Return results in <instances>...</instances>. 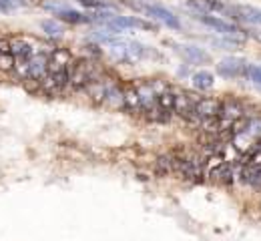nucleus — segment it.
Here are the masks:
<instances>
[{
  "label": "nucleus",
  "instance_id": "aec40b11",
  "mask_svg": "<svg viewBox=\"0 0 261 241\" xmlns=\"http://www.w3.org/2000/svg\"><path fill=\"white\" fill-rule=\"evenodd\" d=\"M257 89L261 91V67L259 65H249V69H247V74H245Z\"/></svg>",
  "mask_w": 261,
  "mask_h": 241
},
{
  "label": "nucleus",
  "instance_id": "412c9836",
  "mask_svg": "<svg viewBox=\"0 0 261 241\" xmlns=\"http://www.w3.org/2000/svg\"><path fill=\"white\" fill-rule=\"evenodd\" d=\"M157 173H159V175L173 173V159H171V155H169V157H159V159H157Z\"/></svg>",
  "mask_w": 261,
  "mask_h": 241
},
{
  "label": "nucleus",
  "instance_id": "6e6552de",
  "mask_svg": "<svg viewBox=\"0 0 261 241\" xmlns=\"http://www.w3.org/2000/svg\"><path fill=\"white\" fill-rule=\"evenodd\" d=\"M139 8L145 10V14H149L151 18L163 22L165 26H169V29H173V31H179V29H181L179 18H177L169 8H165L161 4H143V6H139Z\"/></svg>",
  "mask_w": 261,
  "mask_h": 241
},
{
  "label": "nucleus",
  "instance_id": "7ed1b4c3",
  "mask_svg": "<svg viewBox=\"0 0 261 241\" xmlns=\"http://www.w3.org/2000/svg\"><path fill=\"white\" fill-rule=\"evenodd\" d=\"M197 20L205 26H209L211 31L219 33V35L227 36V38H237V40H243V36L247 33H243V29H239L237 24L229 22L225 18H219V16H211V14H197Z\"/></svg>",
  "mask_w": 261,
  "mask_h": 241
},
{
  "label": "nucleus",
  "instance_id": "9b49d317",
  "mask_svg": "<svg viewBox=\"0 0 261 241\" xmlns=\"http://www.w3.org/2000/svg\"><path fill=\"white\" fill-rule=\"evenodd\" d=\"M231 18L245 20V22L259 24L261 26V8L245 6V4H231Z\"/></svg>",
  "mask_w": 261,
  "mask_h": 241
},
{
  "label": "nucleus",
  "instance_id": "4be33fe9",
  "mask_svg": "<svg viewBox=\"0 0 261 241\" xmlns=\"http://www.w3.org/2000/svg\"><path fill=\"white\" fill-rule=\"evenodd\" d=\"M16 67V59L10 52H0V70H12Z\"/></svg>",
  "mask_w": 261,
  "mask_h": 241
},
{
  "label": "nucleus",
  "instance_id": "ddd939ff",
  "mask_svg": "<svg viewBox=\"0 0 261 241\" xmlns=\"http://www.w3.org/2000/svg\"><path fill=\"white\" fill-rule=\"evenodd\" d=\"M209 177H211V181H215V183L227 185V183L233 181V165H231L229 161H219V163H215V167L209 171Z\"/></svg>",
  "mask_w": 261,
  "mask_h": 241
},
{
  "label": "nucleus",
  "instance_id": "dca6fc26",
  "mask_svg": "<svg viewBox=\"0 0 261 241\" xmlns=\"http://www.w3.org/2000/svg\"><path fill=\"white\" fill-rule=\"evenodd\" d=\"M57 16L65 22L70 24H85V22H91V16L89 14H83V12H76V10H70V8H63L57 12Z\"/></svg>",
  "mask_w": 261,
  "mask_h": 241
},
{
  "label": "nucleus",
  "instance_id": "393cba45",
  "mask_svg": "<svg viewBox=\"0 0 261 241\" xmlns=\"http://www.w3.org/2000/svg\"><path fill=\"white\" fill-rule=\"evenodd\" d=\"M251 36H253L255 40H259V42H261V33H251Z\"/></svg>",
  "mask_w": 261,
  "mask_h": 241
},
{
  "label": "nucleus",
  "instance_id": "b1692460",
  "mask_svg": "<svg viewBox=\"0 0 261 241\" xmlns=\"http://www.w3.org/2000/svg\"><path fill=\"white\" fill-rule=\"evenodd\" d=\"M79 2L85 6H91V8H105L107 6V0H79Z\"/></svg>",
  "mask_w": 261,
  "mask_h": 241
},
{
  "label": "nucleus",
  "instance_id": "9d476101",
  "mask_svg": "<svg viewBox=\"0 0 261 241\" xmlns=\"http://www.w3.org/2000/svg\"><path fill=\"white\" fill-rule=\"evenodd\" d=\"M189 8L197 10L199 14H229L231 16V4L221 0H185Z\"/></svg>",
  "mask_w": 261,
  "mask_h": 241
},
{
  "label": "nucleus",
  "instance_id": "a211bd4d",
  "mask_svg": "<svg viewBox=\"0 0 261 241\" xmlns=\"http://www.w3.org/2000/svg\"><path fill=\"white\" fill-rule=\"evenodd\" d=\"M243 165L253 167V169H261V139L249 149V153L243 157Z\"/></svg>",
  "mask_w": 261,
  "mask_h": 241
},
{
  "label": "nucleus",
  "instance_id": "423d86ee",
  "mask_svg": "<svg viewBox=\"0 0 261 241\" xmlns=\"http://www.w3.org/2000/svg\"><path fill=\"white\" fill-rule=\"evenodd\" d=\"M201 97H197L195 93L183 91V93H175V109L173 113H177L181 119L195 123V104Z\"/></svg>",
  "mask_w": 261,
  "mask_h": 241
},
{
  "label": "nucleus",
  "instance_id": "f03ea898",
  "mask_svg": "<svg viewBox=\"0 0 261 241\" xmlns=\"http://www.w3.org/2000/svg\"><path fill=\"white\" fill-rule=\"evenodd\" d=\"M93 81H97V69L89 59H79L68 65V85L72 89H87Z\"/></svg>",
  "mask_w": 261,
  "mask_h": 241
},
{
  "label": "nucleus",
  "instance_id": "4468645a",
  "mask_svg": "<svg viewBox=\"0 0 261 241\" xmlns=\"http://www.w3.org/2000/svg\"><path fill=\"white\" fill-rule=\"evenodd\" d=\"M10 55L16 61H29L33 57V46H31V42H27L22 38H14V40H10Z\"/></svg>",
  "mask_w": 261,
  "mask_h": 241
},
{
  "label": "nucleus",
  "instance_id": "5701e85b",
  "mask_svg": "<svg viewBox=\"0 0 261 241\" xmlns=\"http://www.w3.org/2000/svg\"><path fill=\"white\" fill-rule=\"evenodd\" d=\"M20 4H22V0H0V12H10Z\"/></svg>",
  "mask_w": 261,
  "mask_h": 241
},
{
  "label": "nucleus",
  "instance_id": "2eb2a0df",
  "mask_svg": "<svg viewBox=\"0 0 261 241\" xmlns=\"http://www.w3.org/2000/svg\"><path fill=\"white\" fill-rule=\"evenodd\" d=\"M181 52L185 55V59H187L189 63L203 65V63H209V61H211V57H209V55H207L203 48L193 46V44H183V46H181Z\"/></svg>",
  "mask_w": 261,
  "mask_h": 241
},
{
  "label": "nucleus",
  "instance_id": "20e7f679",
  "mask_svg": "<svg viewBox=\"0 0 261 241\" xmlns=\"http://www.w3.org/2000/svg\"><path fill=\"white\" fill-rule=\"evenodd\" d=\"M171 159H173V173H177L181 179L199 181L203 177L201 163L195 157H191V155H177V157H171Z\"/></svg>",
  "mask_w": 261,
  "mask_h": 241
},
{
  "label": "nucleus",
  "instance_id": "f8f14e48",
  "mask_svg": "<svg viewBox=\"0 0 261 241\" xmlns=\"http://www.w3.org/2000/svg\"><path fill=\"white\" fill-rule=\"evenodd\" d=\"M70 52L66 48H57L50 57H48V72H65L70 65Z\"/></svg>",
  "mask_w": 261,
  "mask_h": 241
},
{
  "label": "nucleus",
  "instance_id": "39448f33",
  "mask_svg": "<svg viewBox=\"0 0 261 241\" xmlns=\"http://www.w3.org/2000/svg\"><path fill=\"white\" fill-rule=\"evenodd\" d=\"M113 33H123L127 29H141V31H155V26L139 16H119V14H113L107 22H105Z\"/></svg>",
  "mask_w": 261,
  "mask_h": 241
},
{
  "label": "nucleus",
  "instance_id": "1a4fd4ad",
  "mask_svg": "<svg viewBox=\"0 0 261 241\" xmlns=\"http://www.w3.org/2000/svg\"><path fill=\"white\" fill-rule=\"evenodd\" d=\"M221 101L213 97H201L195 104V123H209L219 115Z\"/></svg>",
  "mask_w": 261,
  "mask_h": 241
},
{
  "label": "nucleus",
  "instance_id": "f3484780",
  "mask_svg": "<svg viewBox=\"0 0 261 241\" xmlns=\"http://www.w3.org/2000/svg\"><path fill=\"white\" fill-rule=\"evenodd\" d=\"M215 85V76L209 70H199L193 74V87L197 91H209Z\"/></svg>",
  "mask_w": 261,
  "mask_h": 241
},
{
  "label": "nucleus",
  "instance_id": "0eeeda50",
  "mask_svg": "<svg viewBox=\"0 0 261 241\" xmlns=\"http://www.w3.org/2000/svg\"><path fill=\"white\" fill-rule=\"evenodd\" d=\"M247 69H249V63L241 57H225L217 63V72L223 78H241L247 74Z\"/></svg>",
  "mask_w": 261,
  "mask_h": 241
},
{
  "label": "nucleus",
  "instance_id": "6ab92c4d",
  "mask_svg": "<svg viewBox=\"0 0 261 241\" xmlns=\"http://www.w3.org/2000/svg\"><path fill=\"white\" fill-rule=\"evenodd\" d=\"M40 26H42V31H44L48 36H61L63 35V26H61L59 22H55V20H44Z\"/></svg>",
  "mask_w": 261,
  "mask_h": 241
},
{
  "label": "nucleus",
  "instance_id": "f257e3e1",
  "mask_svg": "<svg viewBox=\"0 0 261 241\" xmlns=\"http://www.w3.org/2000/svg\"><path fill=\"white\" fill-rule=\"evenodd\" d=\"M109 44H111V55H113V59L119 61V63L133 65V63H139V61L147 55L145 46H141L139 42H133V40H125V38H115V36H113V38L109 40Z\"/></svg>",
  "mask_w": 261,
  "mask_h": 241
}]
</instances>
